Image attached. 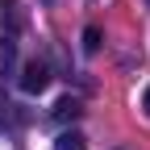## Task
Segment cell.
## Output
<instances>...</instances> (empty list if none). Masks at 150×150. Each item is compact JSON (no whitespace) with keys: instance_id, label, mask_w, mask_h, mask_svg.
<instances>
[{"instance_id":"3957f363","label":"cell","mask_w":150,"mask_h":150,"mask_svg":"<svg viewBox=\"0 0 150 150\" xmlns=\"http://www.w3.org/2000/svg\"><path fill=\"white\" fill-rule=\"evenodd\" d=\"M54 150H88V142L79 134H59V142H54Z\"/></svg>"},{"instance_id":"7a4b0ae2","label":"cell","mask_w":150,"mask_h":150,"mask_svg":"<svg viewBox=\"0 0 150 150\" xmlns=\"http://www.w3.org/2000/svg\"><path fill=\"white\" fill-rule=\"evenodd\" d=\"M54 117H59V121H75V117H79V100H75V96H63L59 104H54Z\"/></svg>"},{"instance_id":"6da1fadb","label":"cell","mask_w":150,"mask_h":150,"mask_svg":"<svg viewBox=\"0 0 150 150\" xmlns=\"http://www.w3.org/2000/svg\"><path fill=\"white\" fill-rule=\"evenodd\" d=\"M46 83H50L46 63H38V59H33V63H25V67H21V88H25V92H42Z\"/></svg>"},{"instance_id":"277c9868","label":"cell","mask_w":150,"mask_h":150,"mask_svg":"<svg viewBox=\"0 0 150 150\" xmlns=\"http://www.w3.org/2000/svg\"><path fill=\"white\" fill-rule=\"evenodd\" d=\"M83 50H88V54H96V50H100V29H96V25H88V29H83Z\"/></svg>"},{"instance_id":"8992f818","label":"cell","mask_w":150,"mask_h":150,"mask_svg":"<svg viewBox=\"0 0 150 150\" xmlns=\"http://www.w3.org/2000/svg\"><path fill=\"white\" fill-rule=\"evenodd\" d=\"M142 108H146V117H150V88H146V96H142Z\"/></svg>"},{"instance_id":"5b68a950","label":"cell","mask_w":150,"mask_h":150,"mask_svg":"<svg viewBox=\"0 0 150 150\" xmlns=\"http://www.w3.org/2000/svg\"><path fill=\"white\" fill-rule=\"evenodd\" d=\"M8 108H13V104L4 100V92H0V125H8Z\"/></svg>"}]
</instances>
